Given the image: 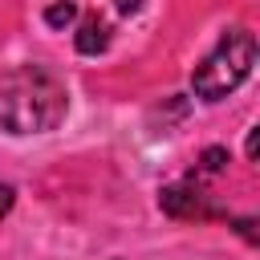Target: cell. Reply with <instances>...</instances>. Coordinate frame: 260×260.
<instances>
[{"instance_id":"3","label":"cell","mask_w":260,"mask_h":260,"mask_svg":"<svg viewBox=\"0 0 260 260\" xmlns=\"http://www.w3.org/2000/svg\"><path fill=\"white\" fill-rule=\"evenodd\" d=\"M158 207L167 215H175V219H207V215H219L195 183H171V187H162L158 191Z\"/></svg>"},{"instance_id":"8","label":"cell","mask_w":260,"mask_h":260,"mask_svg":"<svg viewBox=\"0 0 260 260\" xmlns=\"http://www.w3.org/2000/svg\"><path fill=\"white\" fill-rule=\"evenodd\" d=\"M138 8H142V0H118V12H126V16L138 12Z\"/></svg>"},{"instance_id":"6","label":"cell","mask_w":260,"mask_h":260,"mask_svg":"<svg viewBox=\"0 0 260 260\" xmlns=\"http://www.w3.org/2000/svg\"><path fill=\"white\" fill-rule=\"evenodd\" d=\"M223 162H228V150H223V146H207V150H203L199 171H203V175H219V171H223Z\"/></svg>"},{"instance_id":"7","label":"cell","mask_w":260,"mask_h":260,"mask_svg":"<svg viewBox=\"0 0 260 260\" xmlns=\"http://www.w3.org/2000/svg\"><path fill=\"white\" fill-rule=\"evenodd\" d=\"M12 199H16V195H12V187H8V183H0V215H8V211H12Z\"/></svg>"},{"instance_id":"5","label":"cell","mask_w":260,"mask_h":260,"mask_svg":"<svg viewBox=\"0 0 260 260\" xmlns=\"http://www.w3.org/2000/svg\"><path fill=\"white\" fill-rule=\"evenodd\" d=\"M77 20V4L73 0H57V4H49V12H45V24L49 28H65V24H73Z\"/></svg>"},{"instance_id":"2","label":"cell","mask_w":260,"mask_h":260,"mask_svg":"<svg viewBox=\"0 0 260 260\" xmlns=\"http://www.w3.org/2000/svg\"><path fill=\"white\" fill-rule=\"evenodd\" d=\"M256 65V37L248 28H228L219 37V45L195 65L191 73V89L203 98V102H219L228 98Z\"/></svg>"},{"instance_id":"4","label":"cell","mask_w":260,"mask_h":260,"mask_svg":"<svg viewBox=\"0 0 260 260\" xmlns=\"http://www.w3.org/2000/svg\"><path fill=\"white\" fill-rule=\"evenodd\" d=\"M106 45H110V24L102 16H85L77 24V53L93 57V53H106Z\"/></svg>"},{"instance_id":"1","label":"cell","mask_w":260,"mask_h":260,"mask_svg":"<svg viewBox=\"0 0 260 260\" xmlns=\"http://www.w3.org/2000/svg\"><path fill=\"white\" fill-rule=\"evenodd\" d=\"M69 114V89L49 65H16L0 73V130L4 134H49Z\"/></svg>"}]
</instances>
